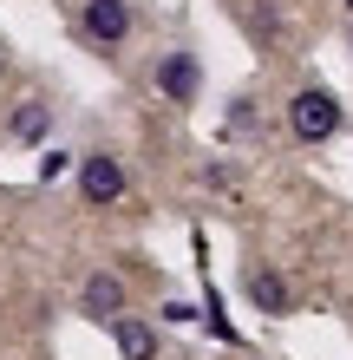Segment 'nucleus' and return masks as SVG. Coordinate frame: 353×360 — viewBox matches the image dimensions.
I'll list each match as a JSON object with an SVG mask.
<instances>
[{"mask_svg": "<svg viewBox=\"0 0 353 360\" xmlns=\"http://www.w3.org/2000/svg\"><path fill=\"white\" fill-rule=\"evenodd\" d=\"M79 197H86L92 210H112L124 197V164L112 151H86L79 158Z\"/></svg>", "mask_w": 353, "mask_h": 360, "instance_id": "f03ea898", "label": "nucleus"}, {"mask_svg": "<svg viewBox=\"0 0 353 360\" xmlns=\"http://www.w3.org/2000/svg\"><path fill=\"white\" fill-rule=\"evenodd\" d=\"M340 98L334 92H327V86H301L295 98H288V131H295L301 144H327V138H334L340 131Z\"/></svg>", "mask_w": 353, "mask_h": 360, "instance_id": "f257e3e1", "label": "nucleus"}, {"mask_svg": "<svg viewBox=\"0 0 353 360\" xmlns=\"http://www.w3.org/2000/svg\"><path fill=\"white\" fill-rule=\"evenodd\" d=\"M347 13H353V0H347Z\"/></svg>", "mask_w": 353, "mask_h": 360, "instance_id": "9b49d317", "label": "nucleus"}, {"mask_svg": "<svg viewBox=\"0 0 353 360\" xmlns=\"http://www.w3.org/2000/svg\"><path fill=\"white\" fill-rule=\"evenodd\" d=\"M0 72H7V53H0Z\"/></svg>", "mask_w": 353, "mask_h": 360, "instance_id": "9d476101", "label": "nucleus"}, {"mask_svg": "<svg viewBox=\"0 0 353 360\" xmlns=\"http://www.w3.org/2000/svg\"><path fill=\"white\" fill-rule=\"evenodd\" d=\"M79 308H86L92 314V321H118V314H124V282H118V275L112 269H98V275H86V295H79Z\"/></svg>", "mask_w": 353, "mask_h": 360, "instance_id": "39448f33", "label": "nucleus"}, {"mask_svg": "<svg viewBox=\"0 0 353 360\" xmlns=\"http://www.w3.org/2000/svg\"><path fill=\"white\" fill-rule=\"evenodd\" d=\"M248 302H255L262 314H288L295 302H288V282L275 269H248Z\"/></svg>", "mask_w": 353, "mask_h": 360, "instance_id": "6e6552de", "label": "nucleus"}, {"mask_svg": "<svg viewBox=\"0 0 353 360\" xmlns=\"http://www.w3.org/2000/svg\"><path fill=\"white\" fill-rule=\"evenodd\" d=\"M255 124V98H236V112H229V131H248Z\"/></svg>", "mask_w": 353, "mask_h": 360, "instance_id": "1a4fd4ad", "label": "nucleus"}, {"mask_svg": "<svg viewBox=\"0 0 353 360\" xmlns=\"http://www.w3.org/2000/svg\"><path fill=\"white\" fill-rule=\"evenodd\" d=\"M46 131H53V105L20 98V105H13V118H7V138H13V144H39Z\"/></svg>", "mask_w": 353, "mask_h": 360, "instance_id": "0eeeda50", "label": "nucleus"}, {"mask_svg": "<svg viewBox=\"0 0 353 360\" xmlns=\"http://www.w3.org/2000/svg\"><path fill=\"white\" fill-rule=\"evenodd\" d=\"M112 341H118L124 360H157V328L138 321V314H118V321H112Z\"/></svg>", "mask_w": 353, "mask_h": 360, "instance_id": "423d86ee", "label": "nucleus"}, {"mask_svg": "<svg viewBox=\"0 0 353 360\" xmlns=\"http://www.w3.org/2000/svg\"><path fill=\"white\" fill-rule=\"evenodd\" d=\"M131 27H138L131 0H86V7H79V33L98 39V46H124Z\"/></svg>", "mask_w": 353, "mask_h": 360, "instance_id": "7ed1b4c3", "label": "nucleus"}, {"mask_svg": "<svg viewBox=\"0 0 353 360\" xmlns=\"http://www.w3.org/2000/svg\"><path fill=\"white\" fill-rule=\"evenodd\" d=\"M347 53H353V46H347Z\"/></svg>", "mask_w": 353, "mask_h": 360, "instance_id": "f8f14e48", "label": "nucleus"}, {"mask_svg": "<svg viewBox=\"0 0 353 360\" xmlns=\"http://www.w3.org/2000/svg\"><path fill=\"white\" fill-rule=\"evenodd\" d=\"M157 92L171 98V105H190L203 92V66H197V53L190 46H177V53H164L157 59Z\"/></svg>", "mask_w": 353, "mask_h": 360, "instance_id": "20e7f679", "label": "nucleus"}]
</instances>
